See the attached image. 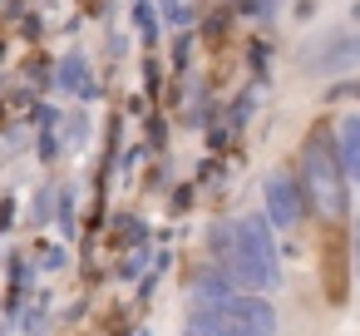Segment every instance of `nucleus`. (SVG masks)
Here are the masks:
<instances>
[{
  "label": "nucleus",
  "instance_id": "f257e3e1",
  "mask_svg": "<svg viewBox=\"0 0 360 336\" xmlns=\"http://www.w3.org/2000/svg\"><path fill=\"white\" fill-rule=\"evenodd\" d=\"M207 267L217 277H227L242 292H276L281 287V247L276 232L266 228L262 213H242V218H217L207 228Z\"/></svg>",
  "mask_w": 360,
  "mask_h": 336
},
{
  "label": "nucleus",
  "instance_id": "f03ea898",
  "mask_svg": "<svg viewBox=\"0 0 360 336\" xmlns=\"http://www.w3.org/2000/svg\"><path fill=\"white\" fill-rule=\"evenodd\" d=\"M183 336H276V306L257 292L232 287L207 262L188 282V331Z\"/></svg>",
  "mask_w": 360,
  "mask_h": 336
},
{
  "label": "nucleus",
  "instance_id": "7ed1b4c3",
  "mask_svg": "<svg viewBox=\"0 0 360 336\" xmlns=\"http://www.w3.org/2000/svg\"><path fill=\"white\" fill-rule=\"evenodd\" d=\"M296 188H301V203L306 213H316L321 223L340 228L350 218V178L340 173L335 154H330V134L326 129H311L301 154H296V168H291Z\"/></svg>",
  "mask_w": 360,
  "mask_h": 336
},
{
  "label": "nucleus",
  "instance_id": "20e7f679",
  "mask_svg": "<svg viewBox=\"0 0 360 336\" xmlns=\"http://www.w3.org/2000/svg\"><path fill=\"white\" fill-rule=\"evenodd\" d=\"M262 218L271 232H296L306 223V203H301V188L291 178V168H271L262 178Z\"/></svg>",
  "mask_w": 360,
  "mask_h": 336
},
{
  "label": "nucleus",
  "instance_id": "39448f33",
  "mask_svg": "<svg viewBox=\"0 0 360 336\" xmlns=\"http://www.w3.org/2000/svg\"><path fill=\"white\" fill-rule=\"evenodd\" d=\"M355 35L350 30H326V50H301V70L306 75H345L355 65Z\"/></svg>",
  "mask_w": 360,
  "mask_h": 336
},
{
  "label": "nucleus",
  "instance_id": "423d86ee",
  "mask_svg": "<svg viewBox=\"0 0 360 336\" xmlns=\"http://www.w3.org/2000/svg\"><path fill=\"white\" fill-rule=\"evenodd\" d=\"M326 134H330V154H335L340 173L355 183V173H360V114H340V124Z\"/></svg>",
  "mask_w": 360,
  "mask_h": 336
},
{
  "label": "nucleus",
  "instance_id": "0eeeda50",
  "mask_svg": "<svg viewBox=\"0 0 360 336\" xmlns=\"http://www.w3.org/2000/svg\"><path fill=\"white\" fill-rule=\"evenodd\" d=\"M60 89L79 94V99H94V75H89V60L84 55H70L60 65Z\"/></svg>",
  "mask_w": 360,
  "mask_h": 336
},
{
  "label": "nucleus",
  "instance_id": "6e6552de",
  "mask_svg": "<svg viewBox=\"0 0 360 336\" xmlns=\"http://www.w3.org/2000/svg\"><path fill=\"white\" fill-rule=\"evenodd\" d=\"M60 262H65V247H55V242L40 247V267H60Z\"/></svg>",
  "mask_w": 360,
  "mask_h": 336
},
{
  "label": "nucleus",
  "instance_id": "1a4fd4ad",
  "mask_svg": "<svg viewBox=\"0 0 360 336\" xmlns=\"http://www.w3.org/2000/svg\"><path fill=\"white\" fill-rule=\"evenodd\" d=\"M129 336H148V331H129Z\"/></svg>",
  "mask_w": 360,
  "mask_h": 336
}]
</instances>
